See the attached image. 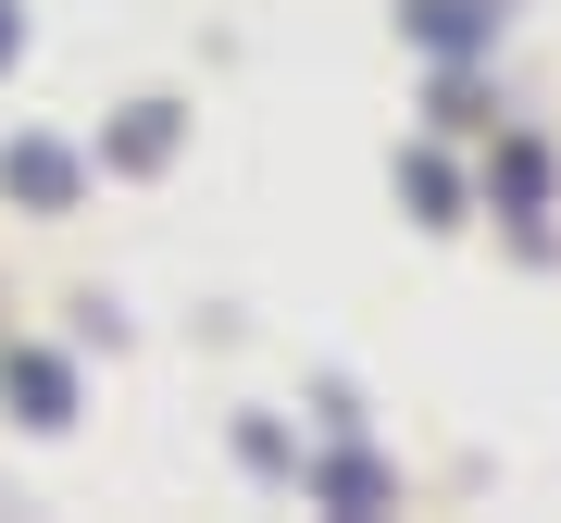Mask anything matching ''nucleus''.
<instances>
[{"instance_id": "obj_1", "label": "nucleus", "mask_w": 561, "mask_h": 523, "mask_svg": "<svg viewBox=\"0 0 561 523\" xmlns=\"http://www.w3.org/2000/svg\"><path fill=\"white\" fill-rule=\"evenodd\" d=\"M0 175H13V200H38V212L76 200V150H50V138H13V150H0Z\"/></svg>"}, {"instance_id": "obj_2", "label": "nucleus", "mask_w": 561, "mask_h": 523, "mask_svg": "<svg viewBox=\"0 0 561 523\" xmlns=\"http://www.w3.org/2000/svg\"><path fill=\"white\" fill-rule=\"evenodd\" d=\"M0 374H13V399H25V423H62V399H76L50 349H13V362H0Z\"/></svg>"}, {"instance_id": "obj_3", "label": "nucleus", "mask_w": 561, "mask_h": 523, "mask_svg": "<svg viewBox=\"0 0 561 523\" xmlns=\"http://www.w3.org/2000/svg\"><path fill=\"white\" fill-rule=\"evenodd\" d=\"M162 150H175V113L150 101V113H138V125H125V138H113V162H162Z\"/></svg>"}, {"instance_id": "obj_4", "label": "nucleus", "mask_w": 561, "mask_h": 523, "mask_svg": "<svg viewBox=\"0 0 561 523\" xmlns=\"http://www.w3.org/2000/svg\"><path fill=\"white\" fill-rule=\"evenodd\" d=\"M324 499H350V511H362V499H387V474H375V462H324Z\"/></svg>"}, {"instance_id": "obj_5", "label": "nucleus", "mask_w": 561, "mask_h": 523, "mask_svg": "<svg viewBox=\"0 0 561 523\" xmlns=\"http://www.w3.org/2000/svg\"><path fill=\"white\" fill-rule=\"evenodd\" d=\"M13 50H25V25H13V0H0V62H13Z\"/></svg>"}]
</instances>
